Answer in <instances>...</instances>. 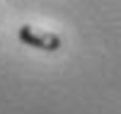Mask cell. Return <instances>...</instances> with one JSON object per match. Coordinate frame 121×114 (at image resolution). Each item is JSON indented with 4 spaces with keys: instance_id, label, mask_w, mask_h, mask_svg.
<instances>
[{
    "instance_id": "6da1fadb",
    "label": "cell",
    "mask_w": 121,
    "mask_h": 114,
    "mask_svg": "<svg viewBox=\"0 0 121 114\" xmlns=\"http://www.w3.org/2000/svg\"><path fill=\"white\" fill-rule=\"evenodd\" d=\"M19 41L32 49H41V51H58L60 49V36L56 32H46V29H36L32 24H22L19 27Z\"/></svg>"
}]
</instances>
